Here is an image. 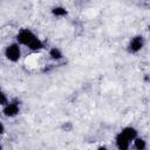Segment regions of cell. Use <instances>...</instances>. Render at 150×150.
Here are the masks:
<instances>
[{
	"instance_id": "1",
	"label": "cell",
	"mask_w": 150,
	"mask_h": 150,
	"mask_svg": "<svg viewBox=\"0 0 150 150\" xmlns=\"http://www.w3.org/2000/svg\"><path fill=\"white\" fill-rule=\"evenodd\" d=\"M18 40H19L21 43L27 45V46L30 47L32 49H39V48L42 47V43H41V42L33 35V33L29 32V30H22V32L19 34Z\"/></svg>"
},
{
	"instance_id": "2",
	"label": "cell",
	"mask_w": 150,
	"mask_h": 150,
	"mask_svg": "<svg viewBox=\"0 0 150 150\" xmlns=\"http://www.w3.org/2000/svg\"><path fill=\"white\" fill-rule=\"evenodd\" d=\"M6 56H7L9 60H12V61H16V60L19 59V56H20L19 47H18L16 45L9 46V47L7 48V50H6Z\"/></svg>"
},
{
	"instance_id": "3",
	"label": "cell",
	"mask_w": 150,
	"mask_h": 150,
	"mask_svg": "<svg viewBox=\"0 0 150 150\" xmlns=\"http://www.w3.org/2000/svg\"><path fill=\"white\" fill-rule=\"evenodd\" d=\"M117 145H118L120 150H127L128 149V145H129V141L121 134L117 137Z\"/></svg>"
},
{
	"instance_id": "4",
	"label": "cell",
	"mask_w": 150,
	"mask_h": 150,
	"mask_svg": "<svg viewBox=\"0 0 150 150\" xmlns=\"http://www.w3.org/2000/svg\"><path fill=\"white\" fill-rule=\"evenodd\" d=\"M142 43H143V42H142V38L137 36V38H135V39L131 41V43H130V49H131L132 52H137V50L141 49Z\"/></svg>"
},
{
	"instance_id": "5",
	"label": "cell",
	"mask_w": 150,
	"mask_h": 150,
	"mask_svg": "<svg viewBox=\"0 0 150 150\" xmlns=\"http://www.w3.org/2000/svg\"><path fill=\"white\" fill-rule=\"evenodd\" d=\"M18 111H19V108H18L16 104H9L4 110L5 115H7V116H14V115L18 114Z\"/></svg>"
},
{
	"instance_id": "6",
	"label": "cell",
	"mask_w": 150,
	"mask_h": 150,
	"mask_svg": "<svg viewBox=\"0 0 150 150\" xmlns=\"http://www.w3.org/2000/svg\"><path fill=\"white\" fill-rule=\"evenodd\" d=\"M122 135L129 141V139L135 138V136H136V131H135V129H132V128H125V129L122 131Z\"/></svg>"
},
{
	"instance_id": "7",
	"label": "cell",
	"mask_w": 150,
	"mask_h": 150,
	"mask_svg": "<svg viewBox=\"0 0 150 150\" xmlns=\"http://www.w3.org/2000/svg\"><path fill=\"white\" fill-rule=\"evenodd\" d=\"M135 146H136L137 150H143V149L145 148V142H144L143 139L138 138V139L135 141Z\"/></svg>"
},
{
	"instance_id": "8",
	"label": "cell",
	"mask_w": 150,
	"mask_h": 150,
	"mask_svg": "<svg viewBox=\"0 0 150 150\" xmlns=\"http://www.w3.org/2000/svg\"><path fill=\"white\" fill-rule=\"evenodd\" d=\"M53 13H54L55 15H64V14H66V9H63V8H61V7H57V8H54V9H53Z\"/></svg>"
},
{
	"instance_id": "9",
	"label": "cell",
	"mask_w": 150,
	"mask_h": 150,
	"mask_svg": "<svg viewBox=\"0 0 150 150\" xmlns=\"http://www.w3.org/2000/svg\"><path fill=\"white\" fill-rule=\"evenodd\" d=\"M50 55H52L53 59H60L61 57V53L57 49H52L50 50Z\"/></svg>"
},
{
	"instance_id": "10",
	"label": "cell",
	"mask_w": 150,
	"mask_h": 150,
	"mask_svg": "<svg viewBox=\"0 0 150 150\" xmlns=\"http://www.w3.org/2000/svg\"><path fill=\"white\" fill-rule=\"evenodd\" d=\"M4 103H6V97L4 96V94L0 93V104H4Z\"/></svg>"
},
{
	"instance_id": "11",
	"label": "cell",
	"mask_w": 150,
	"mask_h": 150,
	"mask_svg": "<svg viewBox=\"0 0 150 150\" xmlns=\"http://www.w3.org/2000/svg\"><path fill=\"white\" fill-rule=\"evenodd\" d=\"M2 131H4V127H2V124L0 123V134H1Z\"/></svg>"
},
{
	"instance_id": "12",
	"label": "cell",
	"mask_w": 150,
	"mask_h": 150,
	"mask_svg": "<svg viewBox=\"0 0 150 150\" xmlns=\"http://www.w3.org/2000/svg\"><path fill=\"white\" fill-rule=\"evenodd\" d=\"M98 150H105V148H100Z\"/></svg>"
},
{
	"instance_id": "13",
	"label": "cell",
	"mask_w": 150,
	"mask_h": 150,
	"mask_svg": "<svg viewBox=\"0 0 150 150\" xmlns=\"http://www.w3.org/2000/svg\"><path fill=\"white\" fill-rule=\"evenodd\" d=\"M0 149H1V148H0Z\"/></svg>"
}]
</instances>
